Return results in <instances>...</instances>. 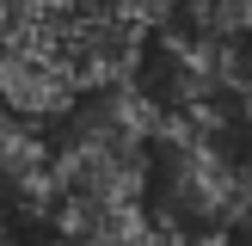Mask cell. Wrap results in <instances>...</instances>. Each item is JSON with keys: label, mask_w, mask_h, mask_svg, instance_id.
Wrapping results in <instances>:
<instances>
[{"label": "cell", "mask_w": 252, "mask_h": 246, "mask_svg": "<svg viewBox=\"0 0 252 246\" xmlns=\"http://www.w3.org/2000/svg\"><path fill=\"white\" fill-rule=\"evenodd\" d=\"M74 98H80V86H74L37 43H0V105L19 123L68 117Z\"/></svg>", "instance_id": "1"}, {"label": "cell", "mask_w": 252, "mask_h": 246, "mask_svg": "<svg viewBox=\"0 0 252 246\" xmlns=\"http://www.w3.org/2000/svg\"><path fill=\"white\" fill-rule=\"evenodd\" d=\"M43 154L49 148L37 142L31 123L0 117V184H12L25 203H43Z\"/></svg>", "instance_id": "2"}, {"label": "cell", "mask_w": 252, "mask_h": 246, "mask_svg": "<svg viewBox=\"0 0 252 246\" xmlns=\"http://www.w3.org/2000/svg\"><path fill=\"white\" fill-rule=\"evenodd\" d=\"M56 0H0V43H31Z\"/></svg>", "instance_id": "3"}, {"label": "cell", "mask_w": 252, "mask_h": 246, "mask_svg": "<svg viewBox=\"0 0 252 246\" xmlns=\"http://www.w3.org/2000/svg\"><path fill=\"white\" fill-rule=\"evenodd\" d=\"M0 228H6V203H0Z\"/></svg>", "instance_id": "4"}]
</instances>
